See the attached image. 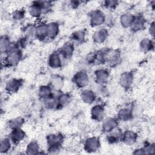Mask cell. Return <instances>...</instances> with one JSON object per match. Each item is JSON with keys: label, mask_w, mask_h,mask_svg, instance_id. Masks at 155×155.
Here are the masks:
<instances>
[{"label": "cell", "mask_w": 155, "mask_h": 155, "mask_svg": "<svg viewBox=\"0 0 155 155\" xmlns=\"http://www.w3.org/2000/svg\"><path fill=\"white\" fill-rule=\"evenodd\" d=\"M38 150H39V145L37 143V142L35 141L30 142L28 144L26 149L27 153L28 154H37L38 152Z\"/></svg>", "instance_id": "29"}, {"label": "cell", "mask_w": 155, "mask_h": 155, "mask_svg": "<svg viewBox=\"0 0 155 155\" xmlns=\"http://www.w3.org/2000/svg\"><path fill=\"white\" fill-rule=\"evenodd\" d=\"M145 21L144 19L142 17H137L135 18L131 27L133 28V30L135 31H138L141 30L143 26H144Z\"/></svg>", "instance_id": "25"}, {"label": "cell", "mask_w": 155, "mask_h": 155, "mask_svg": "<svg viewBox=\"0 0 155 155\" xmlns=\"http://www.w3.org/2000/svg\"><path fill=\"white\" fill-rule=\"evenodd\" d=\"M100 142L98 138L93 137L87 139L84 144V148L88 152H93L98 150Z\"/></svg>", "instance_id": "3"}, {"label": "cell", "mask_w": 155, "mask_h": 155, "mask_svg": "<svg viewBox=\"0 0 155 155\" xmlns=\"http://www.w3.org/2000/svg\"><path fill=\"white\" fill-rule=\"evenodd\" d=\"M95 77L97 83L103 84L107 82L109 77V73L107 70L100 69L96 71Z\"/></svg>", "instance_id": "9"}, {"label": "cell", "mask_w": 155, "mask_h": 155, "mask_svg": "<svg viewBox=\"0 0 155 155\" xmlns=\"http://www.w3.org/2000/svg\"><path fill=\"white\" fill-rule=\"evenodd\" d=\"M73 81L77 87L83 88L88 85L89 82V78L86 72L80 71L74 74L73 78Z\"/></svg>", "instance_id": "1"}, {"label": "cell", "mask_w": 155, "mask_h": 155, "mask_svg": "<svg viewBox=\"0 0 155 155\" xmlns=\"http://www.w3.org/2000/svg\"><path fill=\"white\" fill-rule=\"evenodd\" d=\"M116 127H117V122L115 119L108 117L104 120L102 129L104 131L109 133Z\"/></svg>", "instance_id": "14"}, {"label": "cell", "mask_w": 155, "mask_h": 155, "mask_svg": "<svg viewBox=\"0 0 155 155\" xmlns=\"http://www.w3.org/2000/svg\"><path fill=\"white\" fill-rule=\"evenodd\" d=\"M118 116L120 120H128L131 117V116H133L131 110L128 108H122L119 111Z\"/></svg>", "instance_id": "27"}, {"label": "cell", "mask_w": 155, "mask_h": 155, "mask_svg": "<svg viewBox=\"0 0 155 155\" xmlns=\"http://www.w3.org/2000/svg\"><path fill=\"white\" fill-rule=\"evenodd\" d=\"M105 15L100 10L93 12L90 16V23L93 26H99L105 22Z\"/></svg>", "instance_id": "2"}, {"label": "cell", "mask_w": 155, "mask_h": 155, "mask_svg": "<svg viewBox=\"0 0 155 155\" xmlns=\"http://www.w3.org/2000/svg\"><path fill=\"white\" fill-rule=\"evenodd\" d=\"M63 137L61 134H50L47 137V143L50 146L61 145Z\"/></svg>", "instance_id": "19"}, {"label": "cell", "mask_w": 155, "mask_h": 155, "mask_svg": "<svg viewBox=\"0 0 155 155\" xmlns=\"http://www.w3.org/2000/svg\"><path fill=\"white\" fill-rule=\"evenodd\" d=\"M91 114L93 119L97 121L102 120L105 116L104 108L100 105L93 106L91 110Z\"/></svg>", "instance_id": "4"}, {"label": "cell", "mask_w": 155, "mask_h": 155, "mask_svg": "<svg viewBox=\"0 0 155 155\" xmlns=\"http://www.w3.org/2000/svg\"><path fill=\"white\" fill-rule=\"evenodd\" d=\"M21 58V53L19 51L16 50L8 54L6 58V61L10 65H15L19 62Z\"/></svg>", "instance_id": "7"}, {"label": "cell", "mask_w": 155, "mask_h": 155, "mask_svg": "<svg viewBox=\"0 0 155 155\" xmlns=\"http://www.w3.org/2000/svg\"><path fill=\"white\" fill-rule=\"evenodd\" d=\"M73 38L77 41H82L85 38V33L82 31H78L73 33Z\"/></svg>", "instance_id": "32"}, {"label": "cell", "mask_w": 155, "mask_h": 155, "mask_svg": "<svg viewBox=\"0 0 155 155\" xmlns=\"http://www.w3.org/2000/svg\"><path fill=\"white\" fill-rule=\"evenodd\" d=\"M117 4V2L116 1H104V5L107 8H114Z\"/></svg>", "instance_id": "35"}, {"label": "cell", "mask_w": 155, "mask_h": 155, "mask_svg": "<svg viewBox=\"0 0 155 155\" xmlns=\"http://www.w3.org/2000/svg\"><path fill=\"white\" fill-rule=\"evenodd\" d=\"M24 120L21 117H18L14 118L9 121V127L13 130L19 128L23 124Z\"/></svg>", "instance_id": "28"}, {"label": "cell", "mask_w": 155, "mask_h": 155, "mask_svg": "<svg viewBox=\"0 0 155 155\" xmlns=\"http://www.w3.org/2000/svg\"><path fill=\"white\" fill-rule=\"evenodd\" d=\"M135 18L136 17L130 13H124L120 18V24L124 27H131Z\"/></svg>", "instance_id": "11"}, {"label": "cell", "mask_w": 155, "mask_h": 155, "mask_svg": "<svg viewBox=\"0 0 155 155\" xmlns=\"http://www.w3.org/2000/svg\"><path fill=\"white\" fill-rule=\"evenodd\" d=\"M153 47V42L148 38H145L140 42V48L144 52L150 51Z\"/></svg>", "instance_id": "26"}, {"label": "cell", "mask_w": 155, "mask_h": 155, "mask_svg": "<svg viewBox=\"0 0 155 155\" xmlns=\"http://www.w3.org/2000/svg\"><path fill=\"white\" fill-rule=\"evenodd\" d=\"M108 36V31L104 28H101L95 31L93 38L95 42L102 43L105 41Z\"/></svg>", "instance_id": "5"}, {"label": "cell", "mask_w": 155, "mask_h": 155, "mask_svg": "<svg viewBox=\"0 0 155 155\" xmlns=\"http://www.w3.org/2000/svg\"><path fill=\"white\" fill-rule=\"evenodd\" d=\"M82 100L87 104H91L95 99L94 92L90 90H84L81 93Z\"/></svg>", "instance_id": "16"}, {"label": "cell", "mask_w": 155, "mask_h": 155, "mask_svg": "<svg viewBox=\"0 0 155 155\" xmlns=\"http://www.w3.org/2000/svg\"><path fill=\"white\" fill-rule=\"evenodd\" d=\"M21 85V82L20 80L12 79L7 82L5 85V89L8 92L14 93L18 90Z\"/></svg>", "instance_id": "8"}, {"label": "cell", "mask_w": 155, "mask_h": 155, "mask_svg": "<svg viewBox=\"0 0 155 155\" xmlns=\"http://www.w3.org/2000/svg\"><path fill=\"white\" fill-rule=\"evenodd\" d=\"M142 150L143 151V154H152L154 153V145L150 144L145 146Z\"/></svg>", "instance_id": "34"}, {"label": "cell", "mask_w": 155, "mask_h": 155, "mask_svg": "<svg viewBox=\"0 0 155 155\" xmlns=\"http://www.w3.org/2000/svg\"><path fill=\"white\" fill-rule=\"evenodd\" d=\"M25 137V133L20 128L13 130L12 131L10 139L14 143H18L22 140Z\"/></svg>", "instance_id": "12"}, {"label": "cell", "mask_w": 155, "mask_h": 155, "mask_svg": "<svg viewBox=\"0 0 155 155\" xmlns=\"http://www.w3.org/2000/svg\"><path fill=\"white\" fill-rule=\"evenodd\" d=\"M121 137H122V133L120 130L117 127H116L113 130L109 132L108 139L111 143H113L118 141L119 139Z\"/></svg>", "instance_id": "20"}, {"label": "cell", "mask_w": 155, "mask_h": 155, "mask_svg": "<svg viewBox=\"0 0 155 155\" xmlns=\"http://www.w3.org/2000/svg\"><path fill=\"white\" fill-rule=\"evenodd\" d=\"M51 94V89L48 86L43 85L39 89V95L44 99L49 97Z\"/></svg>", "instance_id": "30"}, {"label": "cell", "mask_w": 155, "mask_h": 155, "mask_svg": "<svg viewBox=\"0 0 155 155\" xmlns=\"http://www.w3.org/2000/svg\"><path fill=\"white\" fill-rule=\"evenodd\" d=\"M74 51L73 45L70 42L65 43L61 50V54L65 58H69L73 54Z\"/></svg>", "instance_id": "17"}, {"label": "cell", "mask_w": 155, "mask_h": 155, "mask_svg": "<svg viewBox=\"0 0 155 155\" xmlns=\"http://www.w3.org/2000/svg\"><path fill=\"white\" fill-rule=\"evenodd\" d=\"M11 139L4 137L1 139L0 143V151L1 153L7 152L11 148Z\"/></svg>", "instance_id": "23"}, {"label": "cell", "mask_w": 155, "mask_h": 155, "mask_svg": "<svg viewBox=\"0 0 155 155\" xmlns=\"http://www.w3.org/2000/svg\"><path fill=\"white\" fill-rule=\"evenodd\" d=\"M51 84L54 88L58 90L62 87L64 84V80L61 76L55 75L51 78Z\"/></svg>", "instance_id": "22"}, {"label": "cell", "mask_w": 155, "mask_h": 155, "mask_svg": "<svg viewBox=\"0 0 155 155\" xmlns=\"http://www.w3.org/2000/svg\"><path fill=\"white\" fill-rule=\"evenodd\" d=\"M121 138L126 144L131 145L136 142L137 135L134 132L131 130H127L125 131L123 134H122Z\"/></svg>", "instance_id": "13"}, {"label": "cell", "mask_w": 155, "mask_h": 155, "mask_svg": "<svg viewBox=\"0 0 155 155\" xmlns=\"http://www.w3.org/2000/svg\"><path fill=\"white\" fill-rule=\"evenodd\" d=\"M58 105L64 107L67 106L71 102V97L67 94H61L58 97Z\"/></svg>", "instance_id": "24"}, {"label": "cell", "mask_w": 155, "mask_h": 155, "mask_svg": "<svg viewBox=\"0 0 155 155\" xmlns=\"http://www.w3.org/2000/svg\"><path fill=\"white\" fill-rule=\"evenodd\" d=\"M133 82V76L131 73L128 72L124 73L121 74L119 79L120 85L123 88L129 87Z\"/></svg>", "instance_id": "10"}, {"label": "cell", "mask_w": 155, "mask_h": 155, "mask_svg": "<svg viewBox=\"0 0 155 155\" xmlns=\"http://www.w3.org/2000/svg\"><path fill=\"white\" fill-rule=\"evenodd\" d=\"M42 8L38 2L31 5L28 8V12L33 17H39L42 13Z\"/></svg>", "instance_id": "21"}, {"label": "cell", "mask_w": 155, "mask_h": 155, "mask_svg": "<svg viewBox=\"0 0 155 155\" xmlns=\"http://www.w3.org/2000/svg\"><path fill=\"white\" fill-rule=\"evenodd\" d=\"M59 33V25L56 22H51L47 25V35L50 38H54Z\"/></svg>", "instance_id": "18"}, {"label": "cell", "mask_w": 155, "mask_h": 155, "mask_svg": "<svg viewBox=\"0 0 155 155\" xmlns=\"http://www.w3.org/2000/svg\"><path fill=\"white\" fill-rule=\"evenodd\" d=\"M10 42L8 38L5 36H1V50L2 52H5L8 45H10Z\"/></svg>", "instance_id": "31"}, {"label": "cell", "mask_w": 155, "mask_h": 155, "mask_svg": "<svg viewBox=\"0 0 155 155\" xmlns=\"http://www.w3.org/2000/svg\"><path fill=\"white\" fill-rule=\"evenodd\" d=\"M35 33L36 37L39 39H44L47 35V25L45 24H41L38 25L36 28Z\"/></svg>", "instance_id": "15"}, {"label": "cell", "mask_w": 155, "mask_h": 155, "mask_svg": "<svg viewBox=\"0 0 155 155\" xmlns=\"http://www.w3.org/2000/svg\"><path fill=\"white\" fill-rule=\"evenodd\" d=\"M48 62L50 67L53 68H57L62 65V59L58 53L54 52L50 55Z\"/></svg>", "instance_id": "6"}, {"label": "cell", "mask_w": 155, "mask_h": 155, "mask_svg": "<svg viewBox=\"0 0 155 155\" xmlns=\"http://www.w3.org/2000/svg\"><path fill=\"white\" fill-rule=\"evenodd\" d=\"M150 34L153 36L154 35V23H153L151 24V25L150 27Z\"/></svg>", "instance_id": "36"}, {"label": "cell", "mask_w": 155, "mask_h": 155, "mask_svg": "<svg viewBox=\"0 0 155 155\" xmlns=\"http://www.w3.org/2000/svg\"><path fill=\"white\" fill-rule=\"evenodd\" d=\"M24 12L23 10H16L12 13V18L15 20H21L24 16Z\"/></svg>", "instance_id": "33"}]
</instances>
